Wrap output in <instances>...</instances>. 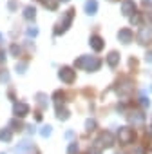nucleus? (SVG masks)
<instances>
[{"instance_id":"f257e3e1","label":"nucleus","mask_w":152,"mask_h":154,"mask_svg":"<svg viewBox=\"0 0 152 154\" xmlns=\"http://www.w3.org/2000/svg\"><path fill=\"white\" fill-rule=\"evenodd\" d=\"M102 67V60L96 56H80L74 62V69H85V71H98Z\"/></svg>"},{"instance_id":"f03ea898","label":"nucleus","mask_w":152,"mask_h":154,"mask_svg":"<svg viewBox=\"0 0 152 154\" xmlns=\"http://www.w3.org/2000/svg\"><path fill=\"white\" fill-rule=\"evenodd\" d=\"M72 20H74V9H69V11H65V15L62 17L60 24H58V26H56V29H54V36H60V35H63V33H65V31L71 27Z\"/></svg>"},{"instance_id":"7ed1b4c3","label":"nucleus","mask_w":152,"mask_h":154,"mask_svg":"<svg viewBox=\"0 0 152 154\" xmlns=\"http://www.w3.org/2000/svg\"><path fill=\"white\" fill-rule=\"evenodd\" d=\"M93 145H96L98 149H111V147L114 145V134L109 132V131H105V132H102V134L94 140Z\"/></svg>"},{"instance_id":"20e7f679","label":"nucleus","mask_w":152,"mask_h":154,"mask_svg":"<svg viewBox=\"0 0 152 154\" xmlns=\"http://www.w3.org/2000/svg\"><path fill=\"white\" fill-rule=\"evenodd\" d=\"M118 140H120L121 145H129V143H132V141L136 140V132H134V129H130V127H120V129H118Z\"/></svg>"},{"instance_id":"39448f33","label":"nucleus","mask_w":152,"mask_h":154,"mask_svg":"<svg viewBox=\"0 0 152 154\" xmlns=\"http://www.w3.org/2000/svg\"><path fill=\"white\" fill-rule=\"evenodd\" d=\"M58 78L63 82V84H72L76 80V71L72 67H62L58 71Z\"/></svg>"},{"instance_id":"423d86ee","label":"nucleus","mask_w":152,"mask_h":154,"mask_svg":"<svg viewBox=\"0 0 152 154\" xmlns=\"http://www.w3.org/2000/svg\"><path fill=\"white\" fill-rule=\"evenodd\" d=\"M33 150H35L33 141H31V140H24V141H20V143L13 149V154H31Z\"/></svg>"},{"instance_id":"0eeeda50","label":"nucleus","mask_w":152,"mask_h":154,"mask_svg":"<svg viewBox=\"0 0 152 154\" xmlns=\"http://www.w3.org/2000/svg\"><path fill=\"white\" fill-rule=\"evenodd\" d=\"M13 114H15L17 118H26V116L29 114V105L24 103V102H15V105H13Z\"/></svg>"},{"instance_id":"6e6552de","label":"nucleus","mask_w":152,"mask_h":154,"mask_svg":"<svg viewBox=\"0 0 152 154\" xmlns=\"http://www.w3.org/2000/svg\"><path fill=\"white\" fill-rule=\"evenodd\" d=\"M121 13L125 17H132L136 13V2L134 0H123L121 2Z\"/></svg>"},{"instance_id":"1a4fd4ad","label":"nucleus","mask_w":152,"mask_h":154,"mask_svg":"<svg viewBox=\"0 0 152 154\" xmlns=\"http://www.w3.org/2000/svg\"><path fill=\"white\" fill-rule=\"evenodd\" d=\"M118 40H120L121 44H130V42L134 40V33H132L129 27H123V29L118 31Z\"/></svg>"},{"instance_id":"9d476101","label":"nucleus","mask_w":152,"mask_h":154,"mask_svg":"<svg viewBox=\"0 0 152 154\" xmlns=\"http://www.w3.org/2000/svg\"><path fill=\"white\" fill-rule=\"evenodd\" d=\"M89 45H91L94 51H102V49L105 47V42H103V38H102V36L93 35V36H91V40H89Z\"/></svg>"},{"instance_id":"9b49d317","label":"nucleus","mask_w":152,"mask_h":154,"mask_svg":"<svg viewBox=\"0 0 152 154\" xmlns=\"http://www.w3.org/2000/svg\"><path fill=\"white\" fill-rule=\"evenodd\" d=\"M150 36H152V27H141V31L138 35V40H139V44H147Z\"/></svg>"},{"instance_id":"f8f14e48","label":"nucleus","mask_w":152,"mask_h":154,"mask_svg":"<svg viewBox=\"0 0 152 154\" xmlns=\"http://www.w3.org/2000/svg\"><path fill=\"white\" fill-rule=\"evenodd\" d=\"M96 11H98V2H96V0H87V2H85V13L87 15H96Z\"/></svg>"},{"instance_id":"ddd939ff","label":"nucleus","mask_w":152,"mask_h":154,"mask_svg":"<svg viewBox=\"0 0 152 154\" xmlns=\"http://www.w3.org/2000/svg\"><path fill=\"white\" fill-rule=\"evenodd\" d=\"M118 63H120V54H118L116 51H111L109 56H107V65H109V67H116Z\"/></svg>"},{"instance_id":"4468645a","label":"nucleus","mask_w":152,"mask_h":154,"mask_svg":"<svg viewBox=\"0 0 152 154\" xmlns=\"http://www.w3.org/2000/svg\"><path fill=\"white\" fill-rule=\"evenodd\" d=\"M36 103L40 105V109H47L49 105V98L45 93H36Z\"/></svg>"},{"instance_id":"2eb2a0df","label":"nucleus","mask_w":152,"mask_h":154,"mask_svg":"<svg viewBox=\"0 0 152 154\" xmlns=\"http://www.w3.org/2000/svg\"><path fill=\"white\" fill-rule=\"evenodd\" d=\"M0 140H2V141H11L13 140V131L9 127L0 129Z\"/></svg>"},{"instance_id":"dca6fc26","label":"nucleus","mask_w":152,"mask_h":154,"mask_svg":"<svg viewBox=\"0 0 152 154\" xmlns=\"http://www.w3.org/2000/svg\"><path fill=\"white\" fill-rule=\"evenodd\" d=\"M40 2H42L44 8L49 9V11H56V9H58V4H60L58 0H40Z\"/></svg>"},{"instance_id":"f3484780","label":"nucleus","mask_w":152,"mask_h":154,"mask_svg":"<svg viewBox=\"0 0 152 154\" xmlns=\"http://www.w3.org/2000/svg\"><path fill=\"white\" fill-rule=\"evenodd\" d=\"M24 18H26V20H35V18H36V9H35L33 6H27V8L24 9Z\"/></svg>"},{"instance_id":"a211bd4d","label":"nucleus","mask_w":152,"mask_h":154,"mask_svg":"<svg viewBox=\"0 0 152 154\" xmlns=\"http://www.w3.org/2000/svg\"><path fill=\"white\" fill-rule=\"evenodd\" d=\"M53 100H54V103H56V107H62V105L65 103V94H63L62 91H56V93L53 94Z\"/></svg>"},{"instance_id":"6ab92c4d","label":"nucleus","mask_w":152,"mask_h":154,"mask_svg":"<svg viewBox=\"0 0 152 154\" xmlns=\"http://www.w3.org/2000/svg\"><path fill=\"white\" fill-rule=\"evenodd\" d=\"M56 118H58L60 122H65V120L69 118V111H67L65 107H56Z\"/></svg>"},{"instance_id":"aec40b11","label":"nucleus","mask_w":152,"mask_h":154,"mask_svg":"<svg viewBox=\"0 0 152 154\" xmlns=\"http://www.w3.org/2000/svg\"><path fill=\"white\" fill-rule=\"evenodd\" d=\"M129 120L138 125V123H143V122H145V114H143V112H132V114L129 116Z\"/></svg>"},{"instance_id":"412c9836","label":"nucleus","mask_w":152,"mask_h":154,"mask_svg":"<svg viewBox=\"0 0 152 154\" xmlns=\"http://www.w3.org/2000/svg\"><path fill=\"white\" fill-rule=\"evenodd\" d=\"M132 91V85H130V82H125V84H121L120 87H118V93L120 94H129Z\"/></svg>"},{"instance_id":"4be33fe9","label":"nucleus","mask_w":152,"mask_h":154,"mask_svg":"<svg viewBox=\"0 0 152 154\" xmlns=\"http://www.w3.org/2000/svg\"><path fill=\"white\" fill-rule=\"evenodd\" d=\"M51 134H53V127H51V125H44V127L40 129V136H42V138H49Z\"/></svg>"},{"instance_id":"5701e85b","label":"nucleus","mask_w":152,"mask_h":154,"mask_svg":"<svg viewBox=\"0 0 152 154\" xmlns=\"http://www.w3.org/2000/svg\"><path fill=\"white\" fill-rule=\"evenodd\" d=\"M22 127H24V125H22V122H20V120H17V118L9 122V129H11V131H20Z\"/></svg>"},{"instance_id":"b1692460","label":"nucleus","mask_w":152,"mask_h":154,"mask_svg":"<svg viewBox=\"0 0 152 154\" xmlns=\"http://www.w3.org/2000/svg\"><path fill=\"white\" fill-rule=\"evenodd\" d=\"M26 35H27L29 38H31V36H33V38H35V36H38V27H36V26H29V27H27V31H26Z\"/></svg>"},{"instance_id":"393cba45","label":"nucleus","mask_w":152,"mask_h":154,"mask_svg":"<svg viewBox=\"0 0 152 154\" xmlns=\"http://www.w3.org/2000/svg\"><path fill=\"white\" fill-rule=\"evenodd\" d=\"M8 82H9V72L6 69H2L0 71V84H8Z\"/></svg>"},{"instance_id":"a878e982","label":"nucleus","mask_w":152,"mask_h":154,"mask_svg":"<svg viewBox=\"0 0 152 154\" xmlns=\"http://www.w3.org/2000/svg\"><path fill=\"white\" fill-rule=\"evenodd\" d=\"M85 129H87L89 132L94 131V129H96V120H94V118H89V120L85 122Z\"/></svg>"},{"instance_id":"bb28decb","label":"nucleus","mask_w":152,"mask_h":154,"mask_svg":"<svg viewBox=\"0 0 152 154\" xmlns=\"http://www.w3.org/2000/svg\"><path fill=\"white\" fill-rule=\"evenodd\" d=\"M67 154H78V143H76V141L69 143V147H67Z\"/></svg>"},{"instance_id":"cd10ccee","label":"nucleus","mask_w":152,"mask_h":154,"mask_svg":"<svg viewBox=\"0 0 152 154\" xmlns=\"http://www.w3.org/2000/svg\"><path fill=\"white\" fill-rule=\"evenodd\" d=\"M9 53H11V56H17V58H18V54H20V45H18V44H13V45L9 47Z\"/></svg>"},{"instance_id":"c85d7f7f","label":"nucleus","mask_w":152,"mask_h":154,"mask_svg":"<svg viewBox=\"0 0 152 154\" xmlns=\"http://www.w3.org/2000/svg\"><path fill=\"white\" fill-rule=\"evenodd\" d=\"M130 24L139 26V24H141V15H139V13H134V15L130 17Z\"/></svg>"},{"instance_id":"c756f323","label":"nucleus","mask_w":152,"mask_h":154,"mask_svg":"<svg viewBox=\"0 0 152 154\" xmlns=\"http://www.w3.org/2000/svg\"><path fill=\"white\" fill-rule=\"evenodd\" d=\"M26 69H27V63H26V62H18V63H17V72L24 74V72H26Z\"/></svg>"},{"instance_id":"7c9ffc66","label":"nucleus","mask_w":152,"mask_h":154,"mask_svg":"<svg viewBox=\"0 0 152 154\" xmlns=\"http://www.w3.org/2000/svg\"><path fill=\"white\" fill-rule=\"evenodd\" d=\"M8 8H9V11H15V9L18 8V2H17V0H9V2H8Z\"/></svg>"},{"instance_id":"2f4dec72","label":"nucleus","mask_w":152,"mask_h":154,"mask_svg":"<svg viewBox=\"0 0 152 154\" xmlns=\"http://www.w3.org/2000/svg\"><path fill=\"white\" fill-rule=\"evenodd\" d=\"M89 154H102V149H98L96 145H91V149H89Z\"/></svg>"},{"instance_id":"473e14b6","label":"nucleus","mask_w":152,"mask_h":154,"mask_svg":"<svg viewBox=\"0 0 152 154\" xmlns=\"http://www.w3.org/2000/svg\"><path fill=\"white\" fill-rule=\"evenodd\" d=\"M139 100H141V105H143V107H150V100H148L147 96H141Z\"/></svg>"},{"instance_id":"72a5a7b5","label":"nucleus","mask_w":152,"mask_h":154,"mask_svg":"<svg viewBox=\"0 0 152 154\" xmlns=\"http://www.w3.org/2000/svg\"><path fill=\"white\" fill-rule=\"evenodd\" d=\"M145 60H147L148 63H152V51H148V53H147V56H145Z\"/></svg>"},{"instance_id":"f704fd0d","label":"nucleus","mask_w":152,"mask_h":154,"mask_svg":"<svg viewBox=\"0 0 152 154\" xmlns=\"http://www.w3.org/2000/svg\"><path fill=\"white\" fill-rule=\"evenodd\" d=\"M72 136H74V132H72V131H67V132H65V138H69V140H71Z\"/></svg>"},{"instance_id":"c9c22d12","label":"nucleus","mask_w":152,"mask_h":154,"mask_svg":"<svg viewBox=\"0 0 152 154\" xmlns=\"http://www.w3.org/2000/svg\"><path fill=\"white\" fill-rule=\"evenodd\" d=\"M143 4L148 6V8H152V0H143Z\"/></svg>"},{"instance_id":"e433bc0d","label":"nucleus","mask_w":152,"mask_h":154,"mask_svg":"<svg viewBox=\"0 0 152 154\" xmlns=\"http://www.w3.org/2000/svg\"><path fill=\"white\" fill-rule=\"evenodd\" d=\"M4 60H6V53L0 51V62H4Z\"/></svg>"},{"instance_id":"4c0bfd02","label":"nucleus","mask_w":152,"mask_h":154,"mask_svg":"<svg viewBox=\"0 0 152 154\" xmlns=\"http://www.w3.org/2000/svg\"><path fill=\"white\" fill-rule=\"evenodd\" d=\"M134 154H145V150H143V149H136Z\"/></svg>"},{"instance_id":"58836bf2","label":"nucleus","mask_w":152,"mask_h":154,"mask_svg":"<svg viewBox=\"0 0 152 154\" xmlns=\"http://www.w3.org/2000/svg\"><path fill=\"white\" fill-rule=\"evenodd\" d=\"M58 2H69V0H58Z\"/></svg>"},{"instance_id":"ea45409f","label":"nucleus","mask_w":152,"mask_h":154,"mask_svg":"<svg viewBox=\"0 0 152 154\" xmlns=\"http://www.w3.org/2000/svg\"><path fill=\"white\" fill-rule=\"evenodd\" d=\"M111 2H116V0H111Z\"/></svg>"}]
</instances>
